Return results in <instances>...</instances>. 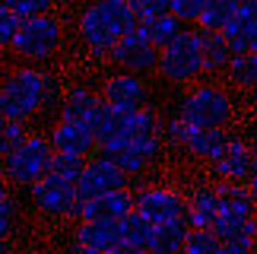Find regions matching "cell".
Here are the masks:
<instances>
[{"label": "cell", "instance_id": "6da1fadb", "mask_svg": "<svg viewBox=\"0 0 257 254\" xmlns=\"http://www.w3.org/2000/svg\"><path fill=\"white\" fill-rule=\"evenodd\" d=\"M64 95L67 92L61 89V80L54 73H48L45 67L35 64L13 67L0 80V118L29 124L51 111L61 114Z\"/></svg>", "mask_w": 257, "mask_h": 254}, {"label": "cell", "instance_id": "7a4b0ae2", "mask_svg": "<svg viewBox=\"0 0 257 254\" xmlns=\"http://www.w3.org/2000/svg\"><path fill=\"white\" fill-rule=\"evenodd\" d=\"M137 26L140 19H137L131 0H89L76 16V35L95 61L108 57L114 45Z\"/></svg>", "mask_w": 257, "mask_h": 254}, {"label": "cell", "instance_id": "3957f363", "mask_svg": "<svg viewBox=\"0 0 257 254\" xmlns=\"http://www.w3.org/2000/svg\"><path fill=\"white\" fill-rule=\"evenodd\" d=\"M175 118H181L191 127H225L235 118V102L222 86L200 83L178 99Z\"/></svg>", "mask_w": 257, "mask_h": 254}, {"label": "cell", "instance_id": "277c9868", "mask_svg": "<svg viewBox=\"0 0 257 254\" xmlns=\"http://www.w3.org/2000/svg\"><path fill=\"white\" fill-rule=\"evenodd\" d=\"M61 48H64V23L54 13H48V16L23 19L19 35H16V42H13L10 51H13L19 61L42 67L48 61H54Z\"/></svg>", "mask_w": 257, "mask_h": 254}, {"label": "cell", "instance_id": "5b68a950", "mask_svg": "<svg viewBox=\"0 0 257 254\" xmlns=\"http://www.w3.org/2000/svg\"><path fill=\"white\" fill-rule=\"evenodd\" d=\"M162 137H165V146L181 150V153L194 156V159H203L210 165L219 159V156L229 150V143H232V134L225 131V127H191L181 118L165 121Z\"/></svg>", "mask_w": 257, "mask_h": 254}, {"label": "cell", "instance_id": "8992f818", "mask_svg": "<svg viewBox=\"0 0 257 254\" xmlns=\"http://www.w3.org/2000/svg\"><path fill=\"white\" fill-rule=\"evenodd\" d=\"M159 76L172 86H187L203 76V42L200 29H184L159 54Z\"/></svg>", "mask_w": 257, "mask_h": 254}, {"label": "cell", "instance_id": "52a82bcc", "mask_svg": "<svg viewBox=\"0 0 257 254\" xmlns=\"http://www.w3.org/2000/svg\"><path fill=\"white\" fill-rule=\"evenodd\" d=\"M51 162H54V146L48 140V134H32L16 153H10L4 159V172L13 188L29 191L32 184L51 175Z\"/></svg>", "mask_w": 257, "mask_h": 254}, {"label": "cell", "instance_id": "ba28073f", "mask_svg": "<svg viewBox=\"0 0 257 254\" xmlns=\"http://www.w3.org/2000/svg\"><path fill=\"white\" fill-rule=\"evenodd\" d=\"M29 203L48 219H80L83 197L73 181H64L57 175H48L29 188Z\"/></svg>", "mask_w": 257, "mask_h": 254}, {"label": "cell", "instance_id": "9c48e42d", "mask_svg": "<svg viewBox=\"0 0 257 254\" xmlns=\"http://www.w3.org/2000/svg\"><path fill=\"white\" fill-rule=\"evenodd\" d=\"M159 48H156L150 38H146V32L140 26L134 29V32H127L121 42L114 45V51L108 54V61H111L117 70H127V73H159Z\"/></svg>", "mask_w": 257, "mask_h": 254}, {"label": "cell", "instance_id": "30bf717a", "mask_svg": "<svg viewBox=\"0 0 257 254\" xmlns=\"http://www.w3.org/2000/svg\"><path fill=\"white\" fill-rule=\"evenodd\" d=\"M98 95L121 111H143L153 102V92L146 86V80L140 73H127V70L108 73L102 80V86H98Z\"/></svg>", "mask_w": 257, "mask_h": 254}, {"label": "cell", "instance_id": "8fae6325", "mask_svg": "<svg viewBox=\"0 0 257 254\" xmlns=\"http://www.w3.org/2000/svg\"><path fill=\"white\" fill-rule=\"evenodd\" d=\"M137 213L146 216L153 226L187 219V197L175 188H165V184H146L137 191Z\"/></svg>", "mask_w": 257, "mask_h": 254}, {"label": "cell", "instance_id": "7c38bea8", "mask_svg": "<svg viewBox=\"0 0 257 254\" xmlns=\"http://www.w3.org/2000/svg\"><path fill=\"white\" fill-rule=\"evenodd\" d=\"M131 181L134 178L114 159H108V156H95V159L86 162L80 181H76V191H80L83 200H92V197H102V194L131 188Z\"/></svg>", "mask_w": 257, "mask_h": 254}, {"label": "cell", "instance_id": "4fadbf2b", "mask_svg": "<svg viewBox=\"0 0 257 254\" xmlns=\"http://www.w3.org/2000/svg\"><path fill=\"white\" fill-rule=\"evenodd\" d=\"M213 175L219 181H238V184H248L254 175H257V162H254V150L248 140H241V137H232L229 150H225L219 159L213 165Z\"/></svg>", "mask_w": 257, "mask_h": 254}, {"label": "cell", "instance_id": "5bb4252c", "mask_svg": "<svg viewBox=\"0 0 257 254\" xmlns=\"http://www.w3.org/2000/svg\"><path fill=\"white\" fill-rule=\"evenodd\" d=\"M162 150H165V137H140V140H131V143L117 146V150L105 153V156L114 159L131 178H137V175H143L156 159H159Z\"/></svg>", "mask_w": 257, "mask_h": 254}, {"label": "cell", "instance_id": "9a60e30c", "mask_svg": "<svg viewBox=\"0 0 257 254\" xmlns=\"http://www.w3.org/2000/svg\"><path fill=\"white\" fill-rule=\"evenodd\" d=\"M137 210V191L124 188V191H111L102 197L83 200L80 219H98V222H121L124 216H131Z\"/></svg>", "mask_w": 257, "mask_h": 254}, {"label": "cell", "instance_id": "2e32d148", "mask_svg": "<svg viewBox=\"0 0 257 254\" xmlns=\"http://www.w3.org/2000/svg\"><path fill=\"white\" fill-rule=\"evenodd\" d=\"M48 140H51L54 153H73V156H89L95 150V134L92 127L86 124H73L57 118L51 127H48Z\"/></svg>", "mask_w": 257, "mask_h": 254}, {"label": "cell", "instance_id": "e0dca14e", "mask_svg": "<svg viewBox=\"0 0 257 254\" xmlns=\"http://www.w3.org/2000/svg\"><path fill=\"white\" fill-rule=\"evenodd\" d=\"M222 35L235 54L254 51V45H257V0H241L238 13L222 29Z\"/></svg>", "mask_w": 257, "mask_h": 254}, {"label": "cell", "instance_id": "ac0fdd59", "mask_svg": "<svg viewBox=\"0 0 257 254\" xmlns=\"http://www.w3.org/2000/svg\"><path fill=\"white\" fill-rule=\"evenodd\" d=\"M73 241L76 245H86L92 251H105L111 254L121 245V222H98V219H76L73 226Z\"/></svg>", "mask_w": 257, "mask_h": 254}, {"label": "cell", "instance_id": "d6986e66", "mask_svg": "<svg viewBox=\"0 0 257 254\" xmlns=\"http://www.w3.org/2000/svg\"><path fill=\"white\" fill-rule=\"evenodd\" d=\"M219 191L216 184H197L187 194V222L191 229H213V222L219 219Z\"/></svg>", "mask_w": 257, "mask_h": 254}, {"label": "cell", "instance_id": "ffe728a7", "mask_svg": "<svg viewBox=\"0 0 257 254\" xmlns=\"http://www.w3.org/2000/svg\"><path fill=\"white\" fill-rule=\"evenodd\" d=\"M98 105H102V95L95 89H89V86H70L67 95H64V102H61V114H57V118L89 127V121H92Z\"/></svg>", "mask_w": 257, "mask_h": 254}, {"label": "cell", "instance_id": "44dd1931", "mask_svg": "<svg viewBox=\"0 0 257 254\" xmlns=\"http://www.w3.org/2000/svg\"><path fill=\"white\" fill-rule=\"evenodd\" d=\"M216 191H219V216L222 219H254V203L248 194V184L238 181H216Z\"/></svg>", "mask_w": 257, "mask_h": 254}, {"label": "cell", "instance_id": "7402d4cb", "mask_svg": "<svg viewBox=\"0 0 257 254\" xmlns=\"http://www.w3.org/2000/svg\"><path fill=\"white\" fill-rule=\"evenodd\" d=\"M187 232H191V222L187 219H172V222H162V226H153L146 251L150 254H181Z\"/></svg>", "mask_w": 257, "mask_h": 254}, {"label": "cell", "instance_id": "603a6c76", "mask_svg": "<svg viewBox=\"0 0 257 254\" xmlns=\"http://www.w3.org/2000/svg\"><path fill=\"white\" fill-rule=\"evenodd\" d=\"M200 42H203V73H222L229 70L235 51L229 48L222 32H203L200 29Z\"/></svg>", "mask_w": 257, "mask_h": 254}, {"label": "cell", "instance_id": "cb8c5ba5", "mask_svg": "<svg viewBox=\"0 0 257 254\" xmlns=\"http://www.w3.org/2000/svg\"><path fill=\"white\" fill-rule=\"evenodd\" d=\"M140 29L146 32V38H150V42L162 51V48H169L187 26H184L175 13H165V16H156V19H146V23H140Z\"/></svg>", "mask_w": 257, "mask_h": 254}, {"label": "cell", "instance_id": "d4e9b609", "mask_svg": "<svg viewBox=\"0 0 257 254\" xmlns=\"http://www.w3.org/2000/svg\"><path fill=\"white\" fill-rule=\"evenodd\" d=\"M229 83L235 89H244V92H257V51H248V54H235L229 70Z\"/></svg>", "mask_w": 257, "mask_h": 254}, {"label": "cell", "instance_id": "484cf974", "mask_svg": "<svg viewBox=\"0 0 257 254\" xmlns=\"http://www.w3.org/2000/svg\"><path fill=\"white\" fill-rule=\"evenodd\" d=\"M238 7H241V0H210V7H206V13L197 26H200L203 32H222L235 19Z\"/></svg>", "mask_w": 257, "mask_h": 254}, {"label": "cell", "instance_id": "4316f807", "mask_svg": "<svg viewBox=\"0 0 257 254\" xmlns=\"http://www.w3.org/2000/svg\"><path fill=\"white\" fill-rule=\"evenodd\" d=\"M29 127L19 124V121H10V118H0V162L7 159L10 153H16L19 146L29 140Z\"/></svg>", "mask_w": 257, "mask_h": 254}, {"label": "cell", "instance_id": "83f0119b", "mask_svg": "<svg viewBox=\"0 0 257 254\" xmlns=\"http://www.w3.org/2000/svg\"><path fill=\"white\" fill-rule=\"evenodd\" d=\"M150 235H153V222L146 219V216H140L137 210L131 213V216L121 219V238L127 241V245L146 248V245H150Z\"/></svg>", "mask_w": 257, "mask_h": 254}, {"label": "cell", "instance_id": "f1b7e54d", "mask_svg": "<svg viewBox=\"0 0 257 254\" xmlns=\"http://www.w3.org/2000/svg\"><path fill=\"white\" fill-rule=\"evenodd\" d=\"M219 251H222V241L216 238L213 229H191L181 254H219Z\"/></svg>", "mask_w": 257, "mask_h": 254}, {"label": "cell", "instance_id": "f546056e", "mask_svg": "<svg viewBox=\"0 0 257 254\" xmlns=\"http://www.w3.org/2000/svg\"><path fill=\"white\" fill-rule=\"evenodd\" d=\"M86 156H73V153H54V162H51V175H57V178L64 181H80V175L86 169Z\"/></svg>", "mask_w": 257, "mask_h": 254}, {"label": "cell", "instance_id": "4dcf8cb0", "mask_svg": "<svg viewBox=\"0 0 257 254\" xmlns=\"http://www.w3.org/2000/svg\"><path fill=\"white\" fill-rule=\"evenodd\" d=\"M19 229V200L10 194V197L0 200V241H10Z\"/></svg>", "mask_w": 257, "mask_h": 254}, {"label": "cell", "instance_id": "1f68e13d", "mask_svg": "<svg viewBox=\"0 0 257 254\" xmlns=\"http://www.w3.org/2000/svg\"><path fill=\"white\" fill-rule=\"evenodd\" d=\"M7 7L13 10L19 19H35L54 13V0H7Z\"/></svg>", "mask_w": 257, "mask_h": 254}, {"label": "cell", "instance_id": "d6a6232c", "mask_svg": "<svg viewBox=\"0 0 257 254\" xmlns=\"http://www.w3.org/2000/svg\"><path fill=\"white\" fill-rule=\"evenodd\" d=\"M19 26H23V19H19L10 7H0V51H10L19 35Z\"/></svg>", "mask_w": 257, "mask_h": 254}, {"label": "cell", "instance_id": "836d02e7", "mask_svg": "<svg viewBox=\"0 0 257 254\" xmlns=\"http://www.w3.org/2000/svg\"><path fill=\"white\" fill-rule=\"evenodd\" d=\"M206 7H210V0H172V13L181 19V23H200Z\"/></svg>", "mask_w": 257, "mask_h": 254}, {"label": "cell", "instance_id": "e575fe53", "mask_svg": "<svg viewBox=\"0 0 257 254\" xmlns=\"http://www.w3.org/2000/svg\"><path fill=\"white\" fill-rule=\"evenodd\" d=\"M131 7H134V13H137L140 23L172 13V0H131Z\"/></svg>", "mask_w": 257, "mask_h": 254}, {"label": "cell", "instance_id": "d590c367", "mask_svg": "<svg viewBox=\"0 0 257 254\" xmlns=\"http://www.w3.org/2000/svg\"><path fill=\"white\" fill-rule=\"evenodd\" d=\"M219 254H257V245H222Z\"/></svg>", "mask_w": 257, "mask_h": 254}, {"label": "cell", "instance_id": "8d00e7d4", "mask_svg": "<svg viewBox=\"0 0 257 254\" xmlns=\"http://www.w3.org/2000/svg\"><path fill=\"white\" fill-rule=\"evenodd\" d=\"M111 254H150V251L140 248V245H127V241H121V245H117Z\"/></svg>", "mask_w": 257, "mask_h": 254}, {"label": "cell", "instance_id": "74e56055", "mask_svg": "<svg viewBox=\"0 0 257 254\" xmlns=\"http://www.w3.org/2000/svg\"><path fill=\"white\" fill-rule=\"evenodd\" d=\"M10 188H13V184H10L7 172H4V162H0V200H4V197H10Z\"/></svg>", "mask_w": 257, "mask_h": 254}, {"label": "cell", "instance_id": "f35d334b", "mask_svg": "<svg viewBox=\"0 0 257 254\" xmlns=\"http://www.w3.org/2000/svg\"><path fill=\"white\" fill-rule=\"evenodd\" d=\"M64 254H105V251H92V248H86V245H76V241H73V245L67 248Z\"/></svg>", "mask_w": 257, "mask_h": 254}, {"label": "cell", "instance_id": "ab89813d", "mask_svg": "<svg viewBox=\"0 0 257 254\" xmlns=\"http://www.w3.org/2000/svg\"><path fill=\"white\" fill-rule=\"evenodd\" d=\"M248 194H251V203H254V213H257V175L248 181Z\"/></svg>", "mask_w": 257, "mask_h": 254}, {"label": "cell", "instance_id": "60d3db41", "mask_svg": "<svg viewBox=\"0 0 257 254\" xmlns=\"http://www.w3.org/2000/svg\"><path fill=\"white\" fill-rule=\"evenodd\" d=\"M0 254H16V248L10 245V241H0Z\"/></svg>", "mask_w": 257, "mask_h": 254}, {"label": "cell", "instance_id": "b9f144b4", "mask_svg": "<svg viewBox=\"0 0 257 254\" xmlns=\"http://www.w3.org/2000/svg\"><path fill=\"white\" fill-rule=\"evenodd\" d=\"M251 150H254V162H257V137L251 140Z\"/></svg>", "mask_w": 257, "mask_h": 254}, {"label": "cell", "instance_id": "7bdbcfd3", "mask_svg": "<svg viewBox=\"0 0 257 254\" xmlns=\"http://www.w3.org/2000/svg\"><path fill=\"white\" fill-rule=\"evenodd\" d=\"M254 108H257V92H254Z\"/></svg>", "mask_w": 257, "mask_h": 254}, {"label": "cell", "instance_id": "ee69618b", "mask_svg": "<svg viewBox=\"0 0 257 254\" xmlns=\"http://www.w3.org/2000/svg\"><path fill=\"white\" fill-rule=\"evenodd\" d=\"M0 7H7V0H0Z\"/></svg>", "mask_w": 257, "mask_h": 254}, {"label": "cell", "instance_id": "f6af8a7d", "mask_svg": "<svg viewBox=\"0 0 257 254\" xmlns=\"http://www.w3.org/2000/svg\"><path fill=\"white\" fill-rule=\"evenodd\" d=\"M254 51H257V45H254Z\"/></svg>", "mask_w": 257, "mask_h": 254}]
</instances>
